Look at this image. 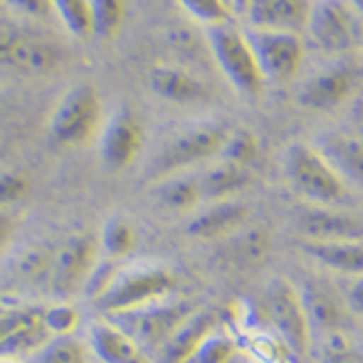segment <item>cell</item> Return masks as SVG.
<instances>
[{"instance_id": "cell-24", "label": "cell", "mask_w": 363, "mask_h": 363, "mask_svg": "<svg viewBox=\"0 0 363 363\" xmlns=\"http://www.w3.org/2000/svg\"><path fill=\"white\" fill-rule=\"evenodd\" d=\"M255 174L257 172H252L247 167H240L235 162H228L218 157L213 165L199 174L203 203L235 199L238 194H242L245 189H250V186L255 184Z\"/></svg>"}, {"instance_id": "cell-33", "label": "cell", "mask_w": 363, "mask_h": 363, "mask_svg": "<svg viewBox=\"0 0 363 363\" xmlns=\"http://www.w3.org/2000/svg\"><path fill=\"white\" fill-rule=\"evenodd\" d=\"M42 325L49 337H68L75 335L80 325V313L68 301H56L42 308Z\"/></svg>"}, {"instance_id": "cell-36", "label": "cell", "mask_w": 363, "mask_h": 363, "mask_svg": "<svg viewBox=\"0 0 363 363\" xmlns=\"http://www.w3.org/2000/svg\"><path fill=\"white\" fill-rule=\"evenodd\" d=\"M29 177L25 172H17V169H8V172H0V208L8 211L13 203L22 201L29 194Z\"/></svg>"}, {"instance_id": "cell-44", "label": "cell", "mask_w": 363, "mask_h": 363, "mask_svg": "<svg viewBox=\"0 0 363 363\" xmlns=\"http://www.w3.org/2000/svg\"><path fill=\"white\" fill-rule=\"evenodd\" d=\"M0 363H27V361H22V359H0Z\"/></svg>"}, {"instance_id": "cell-3", "label": "cell", "mask_w": 363, "mask_h": 363, "mask_svg": "<svg viewBox=\"0 0 363 363\" xmlns=\"http://www.w3.org/2000/svg\"><path fill=\"white\" fill-rule=\"evenodd\" d=\"M206 42L216 66L238 95L245 99H257L264 92L267 80L257 66V58L252 54L242 27H238L233 20L206 27Z\"/></svg>"}, {"instance_id": "cell-32", "label": "cell", "mask_w": 363, "mask_h": 363, "mask_svg": "<svg viewBox=\"0 0 363 363\" xmlns=\"http://www.w3.org/2000/svg\"><path fill=\"white\" fill-rule=\"evenodd\" d=\"M235 354H238L235 339L218 327V330H213L199 344V349L194 351L189 363H233L235 361Z\"/></svg>"}, {"instance_id": "cell-42", "label": "cell", "mask_w": 363, "mask_h": 363, "mask_svg": "<svg viewBox=\"0 0 363 363\" xmlns=\"http://www.w3.org/2000/svg\"><path fill=\"white\" fill-rule=\"evenodd\" d=\"M252 3H255V0H230V17L245 20V15L250 13Z\"/></svg>"}, {"instance_id": "cell-41", "label": "cell", "mask_w": 363, "mask_h": 363, "mask_svg": "<svg viewBox=\"0 0 363 363\" xmlns=\"http://www.w3.org/2000/svg\"><path fill=\"white\" fill-rule=\"evenodd\" d=\"M351 119L356 121L361 128H363V90H359L354 95V99H351Z\"/></svg>"}, {"instance_id": "cell-27", "label": "cell", "mask_w": 363, "mask_h": 363, "mask_svg": "<svg viewBox=\"0 0 363 363\" xmlns=\"http://www.w3.org/2000/svg\"><path fill=\"white\" fill-rule=\"evenodd\" d=\"M99 255L109 262H119L131 257L138 247V230L124 216H112L104 220L102 230L97 235Z\"/></svg>"}, {"instance_id": "cell-6", "label": "cell", "mask_w": 363, "mask_h": 363, "mask_svg": "<svg viewBox=\"0 0 363 363\" xmlns=\"http://www.w3.org/2000/svg\"><path fill=\"white\" fill-rule=\"evenodd\" d=\"M264 315L274 335L284 344L286 354L294 359H306L313 339L306 306L298 289L286 279H274L264 291Z\"/></svg>"}, {"instance_id": "cell-20", "label": "cell", "mask_w": 363, "mask_h": 363, "mask_svg": "<svg viewBox=\"0 0 363 363\" xmlns=\"http://www.w3.org/2000/svg\"><path fill=\"white\" fill-rule=\"evenodd\" d=\"M150 90L155 92L160 99L172 104H179V107H186V104H199L208 97V87L203 85L201 78H196L191 70L182 68V66H167V63H160L150 70Z\"/></svg>"}, {"instance_id": "cell-11", "label": "cell", "mask_w": 363, "mask_h": 363, "mask_svg": "<svg viewBox=\"0 0 363 363\" xmlns=\"http://www.w3.org/2000/svg\"><path fill=\"white\" fill-rule=\"evenodd\" d=\"M359 92V73L347 63H332L313 73L298 90V102L313 112H332Z\"/></svg>"}, {"instance_id": "cell-38", "label": "cell", "mask_w": 363, "mask_h": 363, "mask_svg": "<svg viewBox=\"0 0 363 363\" xmlns=\"http://www.w3.org/2000/svg\"><path fill=\"white\" fill-rule=\"evenodd\" d=\"M22 37H25V29L10 25V22H0V66L3 68H10V61H13Z\"/></svg>"}, {"instance_id": "cell-30", "label": "cell", "mask_w": 363, "mask_h": 363, "mask_svg": "<svg viewBox=\"0 0 363 363\" xmlns=\"http://www.w3.org/2000/svg\"><path fill=\"white\" fill-rule=\"evenodd\" d=\"M54 15L58 17L66 32L75 39H95L92 32L90 0H51Z\"/></svg>"}, {"instance_id": "cell-45", "label": "cell", "mask_w": 363, "mask_h": 363, "mask_svg": "<svg viewBox=\"0 0 363 363\" xmlns=\"http://www.w3.org/2000/svg\"><path fill=\"white\" fill-rule=\"evenodd\" d=\"M220 3H223L225 8H228V13H230V0H220Z\"/></svg>"}, {"instance_id": "cell-29", "label": "cell", "mask_w": 363, "mask_h": 363, "mask_svg": "<svg viewBox=\"0 0 363 363\" xmlns=\"http://www.w3.org/2000/svg\"><path fill=\"white\" fill-rule=\"evenodd\" d=\"M220 160L235 162L240 167L257 172L262 162V140L250 128H230L223 150H220Z\"/></svg>"}, {"instance_id": "cell-39", "label": "cell", "mask_w": 363, "mask_h": 363, "mask_svg": "<svg viewBox=\"0 0 363 363\" xmlns=\"http://www.w3.org/2000/svg\"><path fill=\"white\" fill-rule=\"evenodd\" d=\"M347 306L351 310V315L363 320V277L351 281L349 294H347Z\"/></svg>"}, {"instance_id": "cell-37", "label": "cell", "mask_w": 363, "mask_h": 363, "mask_svg": "<svg viewBox=\"0 0 363 363\" xmlns=\"http://www.w3.org/2000/svg\"><path fill=\"white\" fill-rule=\"evenodd\" d=\"M8 13L22 22H44L54 15L51 0H3Z\"/></svg>"}, {"instance_id": "cell-25", "label": "cell", "mask_w": 363, "mask_h": 363, "mask_svg": "<svg viewBox=\"0 0 363 363\" xmlns=\"http://www.w3.org/2000/svg\"><path fill=\"white\" fill-rule=\"evenodd\" d=\"M61 61L63 54L54 42L39 37V34L25 32L13 61H10V70H17V73H25V75H44L56 70L61 66Z\"/></svg>"}, {"instance_id": "cell-17", "label": "cell", "mask_w": 363, "mask_h": 363, "mask_svg": "<svg viewBox=\"0 0 363 363\" xmlns=\"http://www.w3.org/2000/svg\"><path fill=\"white\" fill-rule=\"evenodd\" d=\"M315 148L344 179V184L363 189V140L344 131H327L315 138Z\"/></svg>"}, {"instance_id": "cell-1", "label": "cell", "mask_w": 363, "mask_h": 363, "mask_svg": "<svg viewBox=\"0 0 363 363\" xmlns=\"http://www.w3.org/2000/svg\"><path fill=\"white\" fill-rule=\"evenodd\" d=\"M228 133H230V126L223 121H199L165 140L150 157L145 174L150 182H160L172 174L191 172L196 165H203L208 160H218Z\"/></svg>"}, {"instance_id": "cell-35", "label": "cell", "mask_w": 363, "mask_h": 363, "mask_svg": "<svg viewBox=\"0 0 363 363\" xmlns=\"http://www.w3.org/2000/svg\"><path fill=\"white\" fill-rule=\"evenodd\" d=\"M177 3L182 5V10H184L191 20L201 22V25H206V27L233 20L230 13H228V8L220 3V0H177Z\"/></svg>"}, {"instance_id": "cell-22", "label": "cell", "mask_w": 363, "mask_h": 363, "mask_svg": "<svg viewBox=\"0 0 363 363\" xmlns=\"http://www.w3.org/2000/svg\"><path fill=\"white\" fill-rule=\"evenodd\" d=\"M269 235L264 228L245 225L242 230L233 233L230 238L220 240L216 250V262L225 269H250L259 267L269 255Z\"/></svg>"}, {"instance_id": "cell-5", "label": "cell", "mask_w": 363, "mask_h": 363, "mask_svg": "<svg viewBox=\"0 0 363 363\" xmlns=\"http://www.w3.org/2000/svg\"><path fill=\"white\" fill-rule=\"evenodd\" d=\"M196 308L199 306L191 303L189 298L172 296V298H165V301L150 303V306H145V308L112 315L109 320H112L114 325H119L121 330L150 356V361H153L157 349L172 337V332L177 330Z\"/></svg>"}, {"instance_id": "cell-13", "label": "cell", "mask_w": 363, "mask_h": 363, "mask_svg": "<svg viewBox=\"0 0 363 363\" xmlns=\"http://www.w3.org/2000/svg\"><path fill=\"white\" fill-rule=\"evenodd\" d=\"M294 228L303 242H337L363 240V220L337 206L303 203L294 213Z\"/></svg>"}, {"instance_id": "cell-28", "label": "cell", "mask_w": 363, "mask_h": 363, "mask_svg": "<svg viewBox=\"0 0 363 363\" xmlns=\"http://www.w3.org/2000/svg\"><path fill=\"white\" fill-rule=\"evenodd\" d=\"M90 344L78 335L49 337L27 359V363H90Z\"/></svg>"}, {"instance_id": "cell-10", "label": "cell", "mask_w": 363, "mask_h": 363, "mask_svg": "<svg viewBox=\"0 0 363 363\" xmlns=\"http://www.w3.org/2000/svg\"><path fill=\"white\" fill-rule=\"evenodd\" d=\"M99 262V242L92 233H73L66 242L54 252V269H51L49 289L51 294L66 301L68 296L85 289L92 269Z\"/></svg>"}, {"instance_id": "cell-18", "label": "cell", "mask_w": 363, "mask_h": 363, "mask_svg": "<svg viewBox=\"0 0 363 363\" xmlns=\"http://www.w3.org/2000/svg\"><path fill=\"white\" fill-rule=\"evenodd\" d=\"M87 344L99 363H153L150 356L109 318L92 322L87 330Z\"/></svg>"}, {"instance_id": "cell-21", "label": "cell", "mask_w": 363, "mask_h": 363, "mask_svg": "<svg viewBox=\"0 0 363 363\" xmlns=\"http://www.w3.org/2000/svg\"><path fill=\"white\" fill-rule=\"evenodd\" d=\"M298 294L303 298V306H306L308 320L313 330H320L325 335L339 330H349L347 318L351 310L347 301H342L330 286L325 284H308L306 289H298Z\"/></svg>"}, {"instance_id": "cell-12", "label": "cell", "mask_w": 363, "mask_h": 363, "mask_svg": "<svg viewBox=\"0 0 363 363\" xmlns=\"http://www.w3.org/2000/svg\"><path fill=\"white\" fill-rule=\"evenodd\" d=\"M46 339L39 306L0 308V359H29Z\"/></svg>"}, {"instance_id": "cell-9", "label": "cell", "mask_w": 363, "mask_h": 363, "mask_svg": "<svg viewBox=\"0 0 363 363\" xmlns=\"http://www.w3.org/2000/svg\"><path fill=\"white\" fill-rule=\"evenodd\" d=\"M242 29L267 83H286L296 78L306 58V44L301 34L279 29Z\"/></svg>"}, {"instance_id": "cell-19", "label": "cell", "mask_w": 363, "mask_h": 363, "mask_svg": "<svg viewBox=\"0 0 363 363\" xmlns=\"http://www.w3.org/2000/svg\"><path fill=\"white\" fill-rule=\"evenodd\" d=\"M310 8L313 0H255L245 15V27L301 34L308 25Z\"/></svg>"}, {"instance_id": "cell-40", "label": "cell", "mask_w": 363, "mask_h": 363, "mask_svg": "<svg viewBox=\"0 0 363 363\" xmlns=\"http://www.w3.org/2000/svg\"><path fill=\"white\" fill-rule=\"evenodd\" d=\"M15 230H17V220L10 211H3L0 208V252L10 245V240L15 238Z\"/></svg>"}, {"instance_id": "cell-23", "label": "cell", "mask_w": 363, "mask_h": 363, "mask_svg": "<svg viewBox=\"0 0 363 363\" xmlns=\"http://www.w3.org/2000/svg\"><path fill=\"white\" fill-rule=\"evenodd\" d=\"M303 255L315 264L339 277H363V240H337V242H301Z\"/></svg>"}, {"instance_id": "cell-2", "label": "cell", "mask_w": 363, "mask_h": 363, "mask_svg": "<svg viewBox=\"0 0 363 363\" xmlns=\"http://www.w3.org/2000/svg\"><path fill=\"white\" fill-rule=\"evenodd\" d=\"M179 274L165 264L128 267L124 272L114 274L112 284L97 298L95 306L104 318H112V315H121L128 310H138L150 303L179 296Z\"/></svg>"}, {"instance_id": "cell-7", "label": "cell", "mask_w": 363, "mask_h": 363, "mask_svg": "<svg viewBox=\"0 0 363 363\" xmlns=\"http://www.w3.org/2000/svg\"><path fill=\"white\" fill-rule=\"evenodd\" d=\"M102 126V97L90 83H78L58 99L49 121V133L58 145H85Z\"/></svg>"}, {"instance_id": "cell-4", "label": "cell", "mask_w": 363, "mask_h": 363, "mask_svg": "<svg viewBox=\"0 0 363 363\" xmlns=\"http://www.w3.org/2000/svg\"><path fill=\"white\" fill-rule=\"evenodd\" d=\"M284 177L306 203L337 206L349 196V186L313 143H291L286 148Z\"/></svg>"}, {"instance_id": "cell-8", "label": "cell", "mask_w": 363, "mask_h": 363, "mask_svg": "<svg viewBox=\"0 0 363 363\" xmlns=\"http://www.w3.org/2000/svg\"><path fill=\"white\" fill-rule=\"evenodd\" d=\"M306 32L322 54H349L363 39V22L347 0H313Z\"/></svg>"}, {"instance_id": "cell-14", "label": "cell", "mask_w": 363, "mask_h": 363, "mask_svg": "<svg viewBox=\"0 0 363 363\" xmlns=\"http://www.w3.org/2000/svg\"><path fill=\"white\" fill-rule=\"evenodd\" d=\"M143 148V126L131 109L121 107L99 131V160L112 172L128 169Z\"/></svg>"}, {"instance_id": "cell-15", "label": "cell", "mask_w": 363, "mask_h": 363, "mask_svg": "<svg viewBox=\"0 0 363 363\" xmlns=\"http://www.w3.org/2000/svg\"><path fill=\"white\" fill-rule=\"evenodd\" d=\"M220 327V318L216 310L211 308H196L177 330L172 332V337L157 349L153 356V363H189L199 349V344L206 339L211 332Z\"/></svg>"}, {"instance_id": "cell-26", "label": "cell", "mask_w": 363, "mask_h": 363, "mask_svg": "<svg viewBox=\"0 0 363 363\" xmlns=\"http://www.w3.org/2000/svg\"><path fill=\"white\" fill-rule=\"evenodd\" d=\"M153 194L162 208L174 211V213H189L203 203L201 182H199V174L191 172L172 174V177L155 182Z\"/></svg>"}, {"instance_id": "cell-31", "label": "cell", "mask_w": 363, "mask_h": 363, "mask_svg": "<svg viewBox=\"0 0 363 363\" xmlns=\"http://www.w3.org/2000/svg\"><path fill=\"white\" fill-rule=\"evenodd\" d=\"M95 39L109 42L121 32L126 20V0H90Z\"/></svg>"}, {"instance_id": "cell-43", "label": "cell", "mask_w": 363, "mask_h": 363, "mask_svg": "<svg viewBox=\"0 0 363 363\" xmlns=\"http://www.w3.org/2000/svg\"><path fill=\"white\" fill-rule=\"evenodd\" d=\"M347 3H349V8L356 13V17L363 22V0H347Z\"/></svg>"}, {"instance_id": "cell-34", "label": "cell", "mask_w": 363, "mask_h": 363, "mask_svg": "<svg viewBox=\"0 0 363 363\" xmlns=\"http://www.w3.org/2000/svg\"><path fill=\"white\" fill-rule=\"evenodd\" d=\"M17 274L22 281L29 284H39V281H51V269H54V252L44 247H27L17 257Z\"/></svg>"}, {"instance_id": "cell-16", "label": "cell", "mask_w": 363, "mask_h": 363, "mask_svg": "<svg viewBox=\"0 0 363 363\" xmlns=\"http://www.w3.org/2000/svg\"><path fill=\"white\" fill-rule=\"evenodd\" d=\"M250 220V206L238 199H228V201H213L206 208L196 211L191 216L186 233L196 240H220L230 238L233 233L242 230Z\"/></svg>"}]
</instances>
